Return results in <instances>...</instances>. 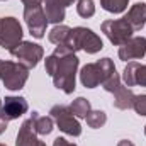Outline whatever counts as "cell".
I'll return each mask as SVG.
<instances>
[{
    "label": "cell",
    "mask_w": 146,
    "mask_h": 146,
    "mask_svg": "<svg viewBox=\"0 0 146 146\" xmlns=\"http://www.w3.org/2000/svg\"><path fill=\"white\" fill-rule=\"evenodd\" d=\"M80 60L68 46H56L53 54L44 60L46 73L53 78V83L58 90L65 94L75 92V76Z\"/></svg>",
    "instance_id": "cell-1"
},
{
    "label": "cell",
    "mask_w": 146,
    "mask_h": 146,
    "mask_svg": "<svg viewBox=\"0 0 146 146\" xmlns=\"http://www.w3.org/2000/svg\"><path fill=\"white\" fill-rule=\"evenodd\" d=\"M65 46H68L73 53L82 49V51H85L88 54H95V53H99L104 48V42H102V39L97 36L92 29L80 26V27L72 29L70 37H68V41H66Z\"/></svg>",
    "instance_id": "cell-2"
},
{
    "label": "cell",
    "mask_w": 146,
    "mask_h": 146,
    "mask_svg": "<svg viewBox=\"0 0 146 146\" xmlns=\"http://www.w3.org/2000/svg\"><path fill=\"white\" fill-rule=\"evenodd\" d=\"M29 78V70L15 61H2L0 63V80L5 88L9 90H21L24 88Z\"/></svg>",
    "instance_id": "cell-3"
},
{
    "label": "cell",
    "mask_w": 146,
    "mask_h": 146,
    "mask_svg": "<svg viewBox=\"0 0 146 146\" xmlns=\"http://www.w3.org/2000/svg\"><path fill=\"white\" fill-rule=\"evenodd\" d=\"M53 121L56 122V126L60 127V131H63L68 136H80L82 134V126L76 121V117L73 115L70 106H53L49 110Z\"/></svg>",
    "instance_id": "cell-4"
},
{
    "label": "cell",
    "mask_w": 146,
    "mask_h": 146,
    "mask_svg": "<svg viewBox=\"0 0 146 146\" xmlns=\"http://www.w3.org/2000/svg\"><path fill=\"white\" fill-rule=\"evenodd\" d=\"M22 26L15 17H0V46L12 51L22 42Z\"/></svg>",
    "instance_id": "cell-5"
},
{
    "label": "cell",
    "mask_w": 146,
    "mask_h": 146,
    "mask_svg": "<svg viewBox=\"0 0 146 146\" xmlns=\"http://www.w3.org/2000/svg\"><path fill=\"white\" fill-rule=\"evenodd\" d=\"M10 54H12L15 60H19L21 65H24L27 70H31V68H36L37 63L42 60L44 49H42V46H39L36 42L22 41L21 44H17V46L10 51Z\"/></svg>",
    "instance_id": "cell-6"
},
{
    "label": "cell",
    "mask_w": 146,
    "mask_h": 146,
    "mask_svg": "<svg viewBox=\"0 0 146 146\" xmlns=\"http://www.w3.org/2000/svg\"><path fill=\"white\" fill-rule=\"evenodd\" d=\"M102 33L107 36L110 42L114 46H122L126 41H129L133 37V27L122 19H115V21H104L102 22Z\"/></svg>",
    "instance_id": "cell-7"
},
{
    "label": "cell",
    "mask_w": 146,
    "mask_h": 146,
    "mask_svg": "<svg viewBox=\"0 0 146 146\" xmlns=\"http://www.w3.org/2000/svg\"><path fill=\"white\" fill-rule=\"evenodd\" d=\"M24 21L27 24V29H29L31 36H34L36 39L44 37L46 27H48V19H46L42 5H26Z\"/></svg>",
    "instance_id": "cell-8"
},
{
    "label": "cell",
    "mask_w": 146,
    "mask_h": 146,
    "mask_svg": "<svg viewBox=\"0 0 146 146\" xmlns=\"http://www.w3.org/2000/svg\"><path fill=\"white\" fill-rule=\"evenodd\" d=\"M117 54H119V58L122 61L143 58L146 54V37H143V36L131 37L122 46H119V53Z\"/></svg>",
    "instance_id": "cell-9"
},
{
    "label": "cell",
    "mask_w": 146,
    "mask_h": 146,
    "mask_svg": "<svg viewBox=\"0 0 146 146\" xmlns=\"http://www.w3.org/2000/svg\"><path fill=\"white\" fill-rule=\"evenodd\" d=\"M27 109H29V104L24 97H5L0 114L7 121H14V119H19L22 114H26Z\"/></svg>",
    "instance_id": "cell-10"
},
{
    "label": "cell",
    "mask_w": 146,
    "mask_h": 146,
    "mask_svg": "<svg viewBox=\"0 0 146 146\" xmlns=\"http://www.w3.org/2000/svg\"><path fill=\"white\" fill-rule=\"evenodd\" d=\"M75 0H42L44 3V14L48 22L51 24H61L65 21V9L72 5Z\"/></svg>",
    "instance_id": "cell-11"
},
{
    "label": "cell",
    "mask_w": 146,
    "mask_h": 146,
    "mask_svg": "<svg viewBox=\"0 0 146 146\" xmlns=\"http://www.w3.org/2000/svg\"><path fill=\"white\" fill-rule=\"evenodd\" d=\"M15 146H46V143H42L37 138L36 131H34V122L31 117L22 122L17 133V138H15Z\"/></svg>",
    "instance_id": "cell-12"
},
{
    "label": "cell",
    "mask_w": 146,
    "mask_h": 146,
    "mask_svg": "<svg viewBox=\"0 0 146 146\" xmlns=\"http://www.w3.org/2000/svg\"><path fill=\"white\" fill-rule=\"evenodd\" d=\"M104 75L99 66V63H87L80 70V82L85 88H95L102 83Z\"/></svg>",
    "instance_id": "cell-13"
},
{
    "label": "cell",
    "mask_w": 146,
    "mask_h": 146,
    "mask_svg": "<svg viewBox=\"0 0 146 146\" xmlns=\"http://www.w3.org/2000/svg\"><path fill=\"white\" fill-rule=\"evenodd\" d=\"M124 21L133 27V31L143 29V26L146 24V5L141 3V2L134 3V5L129 9V12H127V15L124 17Z\"/></svg>",
    "instance_id": "cell-14"
},
{
    "label": "cell",
    "mask_w": 146,
    "mask_h": 146,
    "mask_svg": "<svg viewBox=\"0 0 146 146\" xmlns=\"http://www.w3.org/2000/svg\"><path fill=\"white\" fill-rule=\"evenodd\" d=\"M134 99H136L134 92H133L131 88H127V87H122V85H121V87L114 92V100H112V104H114V107H115V109L127 110V109H131V107H133Z\"/></svg>",
    "instance_id": "cell-15"
},
{
    "label": "cell",
    "mask_w": 146,
    "mask_h": 146,
    "mask_svg": "<svg viewBox=\"0 0 146 146\" xmlns=\"http://www.w3.org/2000/svg\"><path fill=\"white\" fill-rule=\"evenodd\" d=\"M31 119L34 122V131H36V134H39V136H48L54 129V121H53L51 115L48 117V115H39L37 112H33Z\"/></svg>",
    "instance_id": "cell-16"
},
{
    "label": "cell",
    "mask_w": 146,
    "mask_h": 146,
    "mask_svg": "<svg viewBox=\"0 0 146 146\" xmlns=\"http://www.w3.org/2000/svg\"><path fill=\"white\" fill-rule=\"evenodd\" d=\"M70 33H72V27L63 26V24H58V26H54V27L49 31L48 39H49L53 44H56V46H65L66 41H68V37H70Z\"/></svg>",
    "instance_id": "cell-17"
},
{
    "label": "cell",
    "mask_w": 146,
    "mask_h": 146,
    "mask_svg": "<svg viewBox=\"0 0 146 146\" xmlns=\"http://www.w3.org/2000/svg\"><path fill=\"white\" fill-rule=\"evenodd\" d=\"M70 109H72V112H73L75 117H78V119H85L87 114L92 110V107H90V102H88L85 97H78V99H75L72 104H70Z\"/></svg>",
    "instance_id": "cell-18"
},
{
    "label": "cell",
    "mask_w": 146,
    "mask_h": 146,
    "mask_svg": "<svg viewBox=\"0 0 146 146\" xmlns=\"http://www.w3.org/2000/svg\"><path fill=\"white\" fill-rule=\"evenodd\" d=\"M85 119H87V124H88L90 127L99 129V127H102V126L107 122V114H106L104 110H90Z\"/></svg>",
    "instance_id": "cell-19"
},
{
    "label": "cell",
    "mask_w": 146,
    "mask_h": 146,
    "mask_svg": "<svg viewBox=\"0 0 146 146\" xmlns=\"http://www.w3.org/2000/svg\"><path fill=\"white\" fill-rule=\"evenodd\" d=\"M129 0H100V5L104 10H107L110 14H121L127 9Z\"/></svg>",
    "instance_id": "cell-20"
},
{
    "label": "cell",
    "mask_w": 146,
    "mask_h": 146,
    "mask_svg": "<svg viewBox=\"0 0 146 146\" xmlns=\"http://www.w3.org/2000/svg\"><path fill=\"white\" fill-rule=\"evenodd\" d=\"M76 12H78V15L83 17V19L92 17V15L95 14V3H94V0H78V3H76Z\"/></svg>",
    "instance_id": "cell-21"
},
{
    "label": "cell",
    "mask_w": 146,
    "mask_h": 146,
    "mask_svg": "<svg viewBox=\"0 0 146 146\" xmlns=\"http://www.w3.org/2000/svg\"><path fill=\"white\" fill-rule=\"evenodd\" d=\"M102 87H104V90H106V92L114 94V92L121 87V76H119V73L114 72L110 76H107V78L102 82Z\"/></svg>",
    "instance_id": "cell-22"
},
{
    "label": "cell",
    "mask_w": 146,
    "mask_h": 146,
    "mask_svg": "<svg viewBox=\"0 0 146 146\" xmlns=\"http://www.w3.org/2000/svg\"><path fill=\"white\" fill-rule=\"evenodd\" d=\"M138 61H129L124 68V73H122V78L126 82V87H134V66H136Z\"/></svg>",
    "instance_id": "cell-23"
},
{
    "label": "cell",
    "mask_w": 146,
    "mask_h": 146,
    "mask_svg": "<svg viewBox=\"0 0 146 146\" xmlns=\"http://www.w3.org/2000/svg\"><path fill=\"white\" fill-rule=\"evenodd\" d=\"M134 85L146 87V65L136 63V66H134Z\"/></svg>",
    "instance_id": "cell-24"
},
{
    "label": "cell",
    "mask_w": 146,
    "mask_h": 146,
    "mask_svg": "<svg viewBox=\"0 0 146 146\" xmlns=\"http://www.w3.org/2000/svg\"><path fill=\"white\" fill-rule=\"evenodd\" d=\"M133 109L136 110L138 115H146V95H136Z\"/></svg>",
    "instance_id": "cell-25"
},
{
    "label": "cell",
    "mask_w": 146,
    "mask_h": 146,
    "mask_svg": "<svg viewBox=\"0 0 146 146\" xmlns=\"http://www.w3.org/2000/svg\"><path fill=\"white\" fill-rule=\"evenodd\" d=\"M53 146H76L75 143H70V141H66L65 138H56L54 141H53Z\"/></svg>",
    "instance_id": "cell-26"
},
{
    "label": "cell",
    "mask_w": 146,
    "mask_h": 146,
    "mask_svg": "<svg viewBox=\"0 0 146 146\" xmlns=\"http://www.w3.org/2000/svg\"><path fill=\"white\" fill-rule=\"evenodd\" d=\"M7 124H9V121L0 114V134H3L5 133V129H7Z\"/></svg>",
    "instance_id": "cell-27"
},
{
    "label": "cell",
    "mask_w": 146,
    "mask_h": 146,
    "mask_svg": "<svg viewBox=\"0 0 146 146\" xmlns=\"http://www.w3.org/2000/svg\"><path fill=\"white\" fill-rule=\"evenodd\" d=\"M24 5H41L42 0H21Z\"/></svg>",
    "instance_id": "cell-28"
},
{
    "label": "cell",
    "mask_w": 146,
    "mask_h": 146,
    "mask_svg": "<svg viewBox=\"0 0 146 146\" xmlns=\"http://www.w3.org/2000/svg\"><path fill=\"white\" fill-rule=\"evenodd\" d=\"M117 146H134V143L129 141V139H121V141L117 143Z\"/></svg>",
    "instance_id": "cell-29"
},
{
    "label": "cell",
    "mask_w": 146,
    "mask_h": 146,
    "mask_svg": "<svg viewBox=\"0 0 146 146\" xmlns=\"http://www.w3.org/2000/svg\"><path fill=\"white\" fill-rule=\"evenodd\" d=\"M0 109H2V100H0Z\"/></svg>",
    "instance_id": "cell-30"
},
{
    "label": "cell",
    "mask_w": 146,
    "mask_h": 146,
    "mask_svg": "<svg viewBox=\"0 0 146 146\" xmlns=\"http://www.w3.org/2000/svg\"><path fill=\"white\" fill-rule=\"evenodd\" d=\"M0 146H7V145H2V143H0Z\"/></svg>",
    "instance_id": "cell-31"
},
{
    "label": "cell",
    "mask_w": 146,
    "mask_h": 146,
    "mask_svg": "<svg viewBox=\"0 0 146 146\" xmlns=\"http://www.w3.org/2000/svg\"><path fill=\"white\" fill-rule=\"evenodd\" d=\"M145 134H146V126H145Z\"/></svg>",
    "instance_id": "cell-32"
},
{
    "label": "cell",
    "mask_w": 146,
    "mask_h": 146,
    "mask_svg": "<svg viewBox=\"0 0 146 146\" xmlns=\"http://www.w3.org/2000/svg\"><path fill=\"white\" fill-rule=\"evenodd\" d=\"M0 63H2V60H0Z\"/></svg>",
    "instance_id": "cell-33"
},
{
    "label": "cell",
    "mask_w": 146,
    "mask_h": 146,
    "mask_svg": "<svg viewBox=\"0 0 146 146\" xmlns=\"http://www.w3.org/2000/svg\"><path fill=\"white\" fill-rule=\"evenodd\" d=\"M2 2H3V0H2Z\"/></svg>",
    "instance_id": "cell-34"
}]
</instances>
